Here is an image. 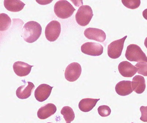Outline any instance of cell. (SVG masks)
Returning a JSON list of instances; mask_svg holds the SVG:
<instances>
[{
	"label": "cell",
	"mask_w": 147,
	"mask_h": 123,
	"mask_svg": "<svg viewBox=\"0 0 147 123\" xmlns=\"http://www.w3.org/2000/svg\"><path fill=\"white\" fill-rule=\"evenodd\" d=\"M76 10L71 4L67 1L61 0L56 3L54 11L58 18L65 19L72 15Z\"/></svg>",
	"instance_id": "cell-2"
},
{
	"label": "cell",
	"mask_w": 147,
	"mask_h": 123,
	"mask_svg": "<svg viewBox=\"0 0 147 123\" xmlns=\"http://www.w3.org/2000/svg\"><path fill=\"white\" fill-rule=\"evenodd\" d=\"M93 16L92 8L88 5H82L79 8L76 15V22L82 26L88 25Z\"/></svg>",
	"instance_id": "cell-4"
},
{
	"label": "cell",
	"mask_w": 147,
	"mask_h": 123,
	"mask_svg": "<svg viewBox=\"0 0 147 123\" xmlns=\"http://www.w3.org/2000/svg\"><path fill=\"white\" fill-rule=\"evenodd\" d=\"M61 31V25L60 23L55 20L52 21L48 24L45 28V37L50 42H54L59 37Z\"/></svg>",
	"instance_id": "cell-6"
},
{
	"label": "cell",
	"mask_w": 147,
	"mask_h": 123,
	"mask_svg": "<svg viewBox=\"0 0 147 123\" xmlns=\"http://www.w3.org/2000/svg\"><path fill=\"white\" fill-rule=\"evenodd\" d=\"M99 114L102 117H107L110 115L111 110L109 106L107 105L100 106L98 108Z\"/></svg>",
	"instance_id": "cell-23"
},
{
	"label": "cell",
	"mask_w": 147,
	"mask_h": 123,
	"mask_svg": "<svg viewBox=\"0 0 147 123\" xmlns=\"http://www.w3.org/2000/svg\"><path fill=\"white\" fill-rule=\"evenodd\" d=\"M127 37V36H125L121 39L113 41L108 45V54L110 58L116 59L121 57Z\"/></svg>",
	"instance_id": "cell-5"
},
{
	"label": "cell",
	"mask_w": 147,
	"mask_h": 123,
	"mask_svg": "<svg viewBox=\"0 0 147 123\" xmlns=\"http://www.w3.org/2000/svg\"></svg>",
	"instance_id": "cell-28"
},
{
	"label": "cell",
	"mask_w": 147,
	"mask_h": 123,
	"mask_svg": "<svg viewBox=\"0 0 147 123\" xmlns=\"http://www.w3.org/2000/svg\"><path fill=\"white\" fill-rule=\"evenodd\" d=\"M138 74L147 77V64L146 62H140L136 64Z\"/></svg>",
	"instance_id": "cell-22"
},
{
	"label": "cell",
	"mask_w": 147,
	"mask_h": 123,
	"mask_svg": "<svg viewBox=\"0 0 147 123\" xmlns=\"http://www.w3.org/2000/svg\"><path fill=\"white\" fill-rule=\"evenodd\" d=\"M4 5L9 11L18 12L23 10L25 4L20 0H5Z\"/></svg>",
	"instance_id": "cell-17"
},
{
	"label": "cell",
	"mask_w": 147,
	"mask_h": 123,
	"mask_svg": "<svg viewBox=\"0 0 147 123\" xmlns=\"http://www.w3.org/2000/svg\"><path fill=\"white\" fill-rule=\"evenodd\" d=\"M42 30V27L38 22L34 21H29L25 24L22 28V38L26 42L33 43L40 38Z\"/></svg>",
	"instance_id": "cell-1"
},
{
	"label": "cell",
	"mask_w": 147,
	"mask_h": 123,
	"mask_svg": "<svg viewBox=\"0 0 147 123\" xmlns=\"http://www.w3.org/2000/svg\"><path fill=\"white\" fill-rule=\"evenodd\" d=\"M140 110L141 113V116L140 119L144 122H147V106H142Z\"/></svg>",
	"instance_id": "cell-24"
},
{
	"label": "cell",
	"mask_w": 147,
	"mask_h": 123,
	"mask_svg": "<svg viewBox=\"0 0 147 123\" xmlns=\"http://www.w3.org/2000/svg\"><path fill=\"white\" fill-rule=\"evenodd\" d=\"M57 111V108L54 104L49 103L44 105L37 112V117L41 120L46 119L53 115Z\"/></svg>",
	"instance_id": "cell-14"
},
{
	"label": "cell",
	"mask_w": 147,
	"mask_h": 123,
	"mask_svg": "<svg viewBox=\"0 0 147 123\" xmlns=\"http://www.w3.org/2000/svg\"><path fill=\"white\" fill-rule=\"evenodd\" d=\"M11 24V20L10 17L5 13L0 14V30L1 31L7 30Z\"/></svg>",
	"instance_id": "cell-20"
},
{
	"label": "cell",
	"mask_w": 147,
	"mask_h": 123,
	"mask_svg": "<svg viewBox=\"0 0 147 123\" xmlns=\"http://www.w3.org/2000/svg\"><path fill=\"white\" fill-rule=\"evenodd\" d=\"M121 2L125 7L132 10L138 8L141 3L140 0H122Z\"/></svg>",
	"instance_id": "cell-21"
},
{
	"label": "cell",
	"mask_w": 147,
	"mask_h": 123,
	"mask_svg": "<svg viewBox=\"0 0 147 123\" xmlns=\"http://www.w3.org/2000/svg\"><path fill=\"white\" fill-rule=\"evenodd\" d=\"M53 87L46 84H42L37 88L34 92V97L39 102H43L48 99L51 93Z\"/></svg>",
	"instance_id": "cell-10"
},
{
	"label": "cell",
	"mask_w": 147,
	"mask_h": 123,
	"mask_svg": "<svg viewBox=\"0 0 147 123\" xmlns=\"http://www.w3.org/2000/svg\"><path fill=\"white\" fill-rule=\"evenodd\" d=\"M142 15L144 19L147 20V9L143 11Z\"/></svg>",
	"instance_id": "cell-25"
},
{
	"label": "cell",
	"mask_w": 147,
	"mask_h": 123,
	"mask_svg": "<svg viewBox=\"0 0 147 123\" xmlns=\"http://www.w3.org/2000/svg\"><path fill=\"white\" fill-rule=\"evenodd\" d=\"M104 48L102 45L96 42H88L83 44L81 51L88 55L99 56L103 53Z\"/></svg>",
	"instance_id": "cell-8"
},
{
	"label": "cell",
	"mask_w": 147,
	"mask_h": 123,
	"mask_svg": "<svg viewBox=\"0 0 147 123\" xmlns=\"http://www.w3.org/2000/svg\"><path fill=\"white\" fill-rule=\"evenodd\" d=\"M133 91L138 94H141L145 91L146 87L144 78L140 75L135 76L131 82Z\"/></svg>",
	"instance_id": "cell-16"
},
{
	"label": "cell",
	"mask_w": 147,
	"mask_h": 123,
	"mask_svg": "<svg viewBox=\"0 0 147 123\" xmlns=\"http://www.w3.org/2000/svg\"><path fill=\"white\" fill-rule=\"evenodd\" d=\"M34 88L35 86L33 83L30 82H25V85L21 86L17 89L16 94L20 99H26L31 95Z\"/></svg>",
	"instance_id": "cell-12"
},
{
	"label": "cell",
	"mask_w": 147,
	"mask_h": 123,
	"mask_svg": "<svg viewBox=\"0 0 147 123\" xmlns=\"http://www.w3.org/2000/svg\"><path fill=\"white\" fill-rule=\"evenodd\" d=\"M131 82L130 81L119 82L116 86L115 88L116 92L119 95L121 96L129 95L133 92Z\"/></svg>",
	"instance_id": "cell-15"
},
{
	"label": "cell",
	"mask_w": 147,
	"mask_h": 123,
	"mask_svg": "<svg viewBox=\"0 0 147 123\" xmlns=\"http://www.w3.org/2000/svg\"><path fill=\"white\" fill-rule=\"evenodd\" d=\"M33 66L23 61H17L13 64V69L17 76L23 77L28 75Z\"/></svg>",
	"instance_id": "cell-13"
},
{
	"label": "cell",
	"mask_w": 147,
	"mask_h": 123,
	"mask_svg": "<svg viewBox=\"0 0 147 123\" xmlns=\"http://www.w3.org/2000/svg\"><path fill=\"white\" fill-rule=\"evenodd\" d=\"M118 70L121 76L127 78L133 77L138 70L137 68L127 61H123L119 64Z\"/></svg>",
	"instance_id": "cell-11"
},
{
	"label": "cell",
	"mask_w": 147,
	"mask_h": 123,
	"mask_svg": "<svg viewBox=\"0 0 147 123\" xmlns=\"http://www.w3.org/2000/svg\"><path fill=\"white\" fill-rule=\"evenodd\" d=\"M125 57L127 59L131 61L147 62L146 55L141 47L136 44H131L127 46Z\"/></svg>",
	"instance_id": "cell-3"
},
{
	"label": "cell",
	"mask_w": 147,
	"mask_h": 123,
	"mask_svg": "<svg viewBox=\"0 0 147 123\" xmlns=\"http://www.w3.org/2000/svg\"><path fill=\"white\" fill-rule=\"evenodd\" d=\"M53 123L48 122V123Z\"/></svg>",
	"instance_id": "cell-27"
},
{
	"label": "cell",
	"mask_w": 147,
	"mask_h": 123,
	"mask_svg": "<svg viewBox=\"0 0 147 123\" xmlns=\"http://www.w3.org/2000/svg\"><path fill=\"white\" fill-rule=\"evenodd\" d=\"M84 34L88 39L98 42H104L106 39V35L105 32L97 28H87L84 31Z\"/></svg>",
	"instance_id": "cell-9"
},
{
	"label": "cell",
	"mask_w": 147,
	"mask_h": 123,
	"mask_svg": "<svg viewBox=\"0 0 147 123\" xmlns=\"http://www.w3.org/2000/svg\"><path fill=\"white\" fill-rule=\"evenodd\" d=\"M144 45H145L147 49V37H146L145 40V42H144Z\"/></svg>",
	"instance_id": "cell-26"
},
{
	"label": "cell",
	"mask_w": 147,
	"mask_h": 123,
	"mask_svg": "<svg viewBox=\"0 0 147 123\" xmlns=\"http://www.w3.org/2000/svg\"><path fill=\"white\" fill-rule=\"evenodd\" d=\"M61 113L63 116L66 123H71L75 118V115L73 109L69 106L63 107L61 110Z\"/></svg>",
	"instance_id": "cell-19"
},
{
	"label": "cell",
	"mask_w": 147,
	"mask_h": 123,
	"mask_svg": "<svg viewBox=\"0 0 147 123\" xmlns=\"http://www.w3.org/2000/svg\"><path fill=\"white\" fill-rule=\"evenodd\" d=\"M100 99L86 98L83 99L79 103L78 107L81 111L88 112L92 110L96 106Z\"/></svg>",
	"instance_id": "cell-18"
},
{
	"label": "cell",
	"mask_w": 147,
	"mask_h": 123,
	"mask_svg": "<svg viewBox=\"0 0 147 123\" xmlns=\"http://www.w3.org/2000/svg\"><path fill=\"white\" fill-rule=\"evenodd\" d=\"M82 73L81 65L77 62H73L69 64L65 70V79L70 82H74L79 78Z\"/></svg>",
	"instance_id": "cell-7"
}]
</instances>
